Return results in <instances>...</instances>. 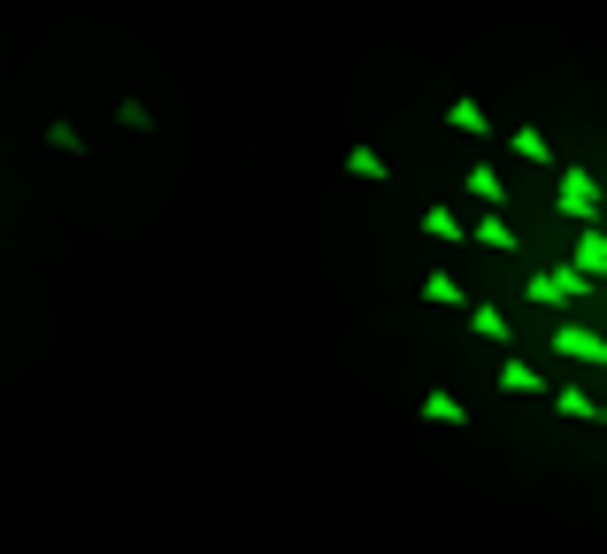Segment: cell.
<instances>
[{
    "instance_id": "6da1fadb",
    "label": "cell",
    "mask_w": 607,
    "mask_h": 554,
    "mask_svg": "<svg viewBox=\"0 0 607 554\" xmlns=\"http://www.w3.org/2000/svg\"><path fill=\"white\" fill-rule=\"evenodd\" d=\"M523 293H531L538 309H569V301H593V293H600V278H585L577 262H554V270H531V278H523Z\"/></svg>"
},
{
    "instance_id": "7a4b0ae2",
    "label": "cell",
    "mask_w": 607,
    "mask_h": 554,
    "mask_svg": "<svg viewBox=\"0 0 607 554\" xmlns=\"http://www.w3.org/2000/svg\"><path fill=\"white\" fill-rule=\"evenodd\" d=\"M554 208H562L569 223H600V216H607V192H600V178H593L585 163H562V192H554Z\"/></svg>"
},
{
    "instance_id": "3957f363",
    "label": "cell",
    "mask_w": 607,
    "mask_h": 554,
    "mask_svg": "<svg viewBox=\"0 0 607 554\" xmlns=\"http://www.w3.org/2000/svg\"><path fill=\"white\" fill-rule=\"evenodd\" d=\"M554 355H569V363H600V369H607V339H600V332H585V324H554Z\"/></svg>"
},
{
    "instance_id": "277c9868",
    "label": "cell",
    "mask_w": 607,
    "mask_h": 554,
    "mask_svg": "<svg viewBox=\"0 0 607 554\" xmlns=\"http://www.w3.org/2000/svg\"><path fill=\"white\" fill-rule=\"evenodd\" d=\"M469 247H484V254H515L523 239H515V223H507L500 208H484V216L469 223Z\"/></svg>"
},
{
    "instance_id": "5b68a950",
    "label": "cell",
    "mask_w": 607,
    "mask_h": 554,
    "mask_svg": "<svg viewBox=\"0 0 607 554\" xmlns=\"http://www.w3.org/2000/svg\"><path fill=\"white\" fill-rule=\"evenodd\" d=\"M569 262H577L585 278H600V285H607V223H585V231L569 239Z\"/></svg>"
},
{
    "instance_id": "8992f818",
    "label": "cell",
    "mask_w": 607,
    "mask_h": 554,
    "mask_svg": "<svg viewBox=\"0 0 607 554\" xmlns=\"http://www.w3.org/2000/svg\"><path fill=\"white\" fill-rule=\"evenodd\" d=\"M492 385H500V393H523V400H531V393H554V377H546V369H531L523 355H507V363L492 369Z\"/></svg>"
},
{
    "instance_id": "52a82bcc",
    "label": "cell",
    "mask_w": 607,
    "mask_h": 554,
    "mask_svg": "<svg viewBox=\"0 0 607 554\" xmlns=\"http://www.w3.org/2000/svg\"><path fill=\"white\" fill-rule=\"evenodd\" d=\"M447 124H454L461 139H492V116H484L477 93H454V101H447Z\"/></svg>"
},
{
    "instance_id": "ba28073f",
    "label": "cell",
    "mask_w": 607,
    "mask_h": 554,
    "mask_svg": "<svg viewBox=\"0 0 607 554\" xmlns=\"http://www.w3.org/2000/svg\"><path fill=\"white\" fill-rule=\"evenodd\" d=\"M461 192H469V200H484V208H507V192H515V185L500 178L492 163H469V178H461Z\"/></svg>"
},
{
    "instance_id": "9c48e42d",
    "label": "cell",
    "mask_w": 607,
    "mask_h": 554,
    "mask_svg": "<svg viewBox=\"0 0 607 554\" xmlns=\"http://www.w3.org/2000/svg\"><path fill=\"white\" fill-rule=\"evenodd\" d=\"M416 416H423V424H439V431H469V408H461L454 393H439V385L423 393V408H416Z\"/></svg>"
},
{
    "instance_id": "30bf717a",
    "label": "cell",
    "mask_w": 607,
    "mask_h": 554,
    "mask_svg": "<svg viewBox=\"0 0 607 554\" xmlns=\"http://www.w3.org/2000/svg\"><path fill=\"white\" fill-rule=\"evenodd\" d=\"M423 239H439V247H469V223H461L454 208H439V200H431V208H423Z\"/></svg>"
},
{
    "instance_id": "8fae6325",
    "label": "cell",
    "mask_w": 607,
    "mask_h": 554,
    "mask_svg": "<svg viewBox=\"0 0 607 554\" xmlns=\"http://www.w3.org/2000/svg\"><path fill=\"white\" fill-rule=\"evenodd\" d=\"M461 324H469V332H477V339H484V347H507V339H515V332H507V316H500V309H492V301H477V309H469V316H461Z\"/></svg>"
},
{
    "instance_id": "7c38bea8",
    "label": "cell",
    "mask_w": 607,
    "mask_h": 554,
    "mask_svg": "<svg viewBox=\"0 0 607 554\" xmlns=\"http://www.w3.org/2000/svg\"><path fill=\"white\" fill-rule=\"evenodd\" d=\"M423 309H477V301L461 293V278H447V270H431V278H423Z\"/></svg>"
},
{
    "instance_id": "4fadbf2b",
    "label": "cell",
    "mask_w": 607,
    "mask_h": 554,
    "mask_svg": "<svg viewBox=\"0 0 607 554\" xmlns=\"http://www.w3.org/2000/svg\"><path fill=\"white\" fill-rule=\"evenodd\" d=\"M507 147H515V163H554V139H546L538 124H515V132H507Z\"/></svg>"
},
{
    "instance_id": "5bb4252c",
    "label": "cell",
    "mask_w": 607,
    "mask_h": 554,
    "mask_svg": "<svg viewBox=\"0 0 607 554\" xmlns=\"http://www.w3.org/2000/svg\"><path fill=\"white\" fill-rule=\"evenodd\" d=\"M346 178H362V185H385V178H393V163H385L377 147H346Z\"/></svg>"
},
{
    "instance_id": "9a60e30c",
    "label": "cell",
    "mask_w": 607,
    "mask_h": 554,
    "mask_svg": "<svg viewBox=\"0 0 607 554\" xmlns=\"http://www.w3.org/2000/svg\"><path fill=\"white\" fill-rule=\"evenodd\" d=\"M46 147H54V155H85V132H77L70 116H54V124H46Z\"/></svg>"
},
{
    "instance_id": "2e32d148",
    "label": "cell",
    "mask_w": 607,
    "mask_h": 554,
    "mask_svg": "<svg viewBox=\"0 0 607 554\" xmlns=\"http://www.w3.org/2000/svg\"><path fill=\"white\" fill-rule=\"evenodd\" d=\"M554 408H562L569 424H593V416H600V408H593V393H577V385H562V393H554Z\"/></svg>"
},
{
    "instance_id": "e0dca14e",
    "label": "cell",
    "mask_w": 607,
    "mask_h": 554,
    "mask_svg": "<svg viewBox=\"0 0 607 554\" xmlns=\"http://www.w3.org/2000/svg\"><path fill=\"white\" fill-rule=\"evenodd\" d=\"M116 124H124V132H161V124H154V108H147V101H116Z\"/></svg>"
},
{
    "instance_id": "ac0fdd59",
    "label": "cell",
    "mask_w": 607,
    "mask_h": 554,
    "mask_svg": "<svg viewBox=\"0 0 607 554\" xmlns=\"http://www.w3.org/2000/svg\"><path fill=\"white\" fill-rule=\"evenodd\" d=\"M600 424H607V400H600Z\"/></svg>"
}]
</instances>
